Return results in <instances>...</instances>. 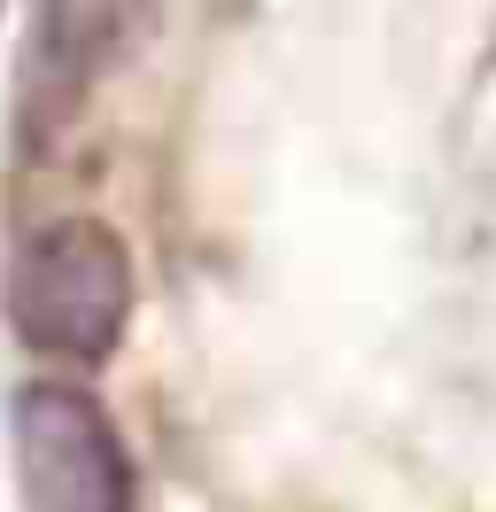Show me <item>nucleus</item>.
I'll use <instances>...</instances> for the list:
<instances>
[{
	"label": "nucleus",
	"mask_w": 496,
	"mask_h": 512,
	"mask_svg": "<svg viewBox=\"0 0 496 512\" xmlns=\"http://www.w3.org/2000/svg\"><path fill=\"white\" fill-rule=\"evenodd\" d=\"M0 311H8V334L62 373L109 365L124 350V326H132V249H124V233L109 218H86V210L31 225L8 256Z\"/></svg>",
	"instance_id": "1"
},
{
	"label": "nucleus",
	"mask_w": 496,
	"mask_h": 512,
	"mask_svg": "<svg viewBox=\"0 0 496 512\" xmlns=\"http://www.w3.org/2000/svg\"><path fill=\"white\" fill-rule=\"evenodd\" d=\"M140 16H148V0H39L24 32V63H16V132L47 140L70 125L132 47Z\"/></svg>",
	"instance_id": "3"
},
{
	"label": "nucleus",
	"mask_w": 496,
	"mask_h": 512,
	"mask_svg": "<svg viewBox=\"0 0 496 512\" xmlns=\"http://www.w3.org/2000/svg\"><path fill=\"white\" fill-rule=\"evenodd\" d=\"M0 8H8V0H0Z\"/></svg>",
	"instance_id": "4"
},
{
	"label": "nucleus",
	"mask_w": 496,
	"mask_h": 512,
	"mask_svg": "<svg viewBox=\"0 0 496 512\" xmlns=\"http://www.w3.org/2000/svg\"><path fill=\"white\" fill-rule=\"evenodd\" d=\"M8 458L24 512H140L132 450L86 381H24L8 396Z\"/></svg>",
	"instance_id": "2"
}]
</instances>
